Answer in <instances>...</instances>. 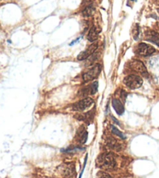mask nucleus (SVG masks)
<instances>
[{
    "instance_id": "1",
    "label": "nucleus",
    "mask_w": 159,
    "mask_h": 178,
    "mask_svg": "<svg viewBox=\"0 0 159 178\" xmlns=\"http://www.w3.org/2000/svg\"><path fill=\"white\" fill-rule=\"evenodd\" d=\"M98 166L105 170H110L114 169L116 165V159L111 152L103 153L97 159Z\"/></svg>"
},
{
    "instance_id": "2",
    "label": "nucleus",
    "mask_w": 159,
    "mask_h": 178,
    "mask_svg": "<svg viewBox=\"0 0 159 178\" xmlns=\"http://www.w3.org/2000/svg\"><path fill=\"white\" fill-rule=\"evenodd\" d=\"M124 84L130 89H137L143 85V79L140 76L136 74H130L126 76L123 80Z\"/></svg>"
},
{
    "instance_id": "3",
    "label": "nucleus",
    "mask_w": 159,
    "mask_h": 178,
    "mask_svg": "<svg viewBox=\"0 0 159 178\" xmlns=\"http://www.w3.org/2000/svg\"><path fill=\"white\" fill-rule=\"evenodd\" d=\"M101 71H102V66L100 64L94 65L93 67H91V68L87 70L84 73V74H83V80L85 82L93 81V80L96 79L99 77Z\"/></svg>"
},
{
    "instance_id": "4",
    "label": "nucleus",
    "mask_w": 159,
    "mask_h": 178,
    "mask_svg": "<svg viewBox=\"0 0 159 178\" xmlns=\"http://www.w3.org/2000/svg\"><path fill=\"white\" fill-rule=\"evenodd\" d=\"M136 52L141 56H149L155 52V49L150 45L142 42L137 46Z\"/></svg>"
},
{
    "instance_id": "5",
    "label": "nucleus",
    "mask_w": 159,
    "mask_h": 178,
    "mask_svg": "<svg viewBox=\"0 0 159 178\" xmlns=\"http://www.w3.org/2000/svg\"><path fill=\"white\" fill-rule=\"evenodd\" d=\"M94 103V100L91 98H85V99H82V100L79 101L75 104H73V110L75 111H84V110H87L89 108L90 106Z\"/></svg>"
},
{
    "instance_id": "6",
    "label": "nucleus",
    "mask_w": 159,
    "mask_h": 178,
    "mask_svg": "<svg viewBox=\"0 0 159 178\" xmlns=\"http://www.w3.org/2000/svg\"><path fill=\"white\" fill-rule=\"evenodd\" d=\"M130 68L143 76H147V70L143 63L137 59H134L130 63Z\"/></svg>"
},
{
    "instance_id": "7",
    "label": "nucleus",
    "mask_w": 159,
    "mask_h": 178,
    "mask_svg": "<svg viewBox=\"0 0 159 178\" xmlns=\"http://www.w3.org/2000/svg\"><path fill=\"white\" fill-rule=\"evenodd\" d=\"M97 48H98V43L94 42V43H92L91 45L88 46V48L86 49V50L83 51V52H81V53L78 55V56H77V59L82 61V60H84V59H88L89 56H91V55L93 54L94 52L96 51Z\"/></svg>"
},
{
    "instance_id": "8",
    "label": "nucleus",
    "mask_w": 159,
    "mask_h": 178,
    "mask_svg": "<svg viewBox=\"0 0 159 178\" xmlns=\"http://www.w3.org/2000/svg\"><path fill=\"white\" fill-rule=\"evenodd\" d=\"M112 107L116 111V113L118 115L121 116L124 113V111H125L124 106L119 99H113L112 101Z\"/></svg>"
},
{
    "instance_id": "9",
    "label": "nucleus",
    "mask_w": 159,
    "mask_h": 178,
    "mask_svg": "<svg viewBox=\"0 0 159 178\" xmlns=\"http://www.w3.org/2000/svg\"><path fill=\"white\" fill-rule=\"evenodd\" d=\"M99 88V82L98 81H94L91 85L85 88L83 90V96H87V95H95L98 92Z\"/></svg>"
},
{
    "instance_id": "10",
    "label": "nucleus",
    "mask_w": 159,
    "mask_h": 178,
    "mask_svg": "<svg viewBox=\"0 0 159 178\" xmlns=\"http://www.w3.org/2000/svg\"><path fill=\"white\" fill-rule=\"evenodd\" d=\"M146 37L147 41L153 42L159 46V33L155 32L154 31H147L146 33Z\"/></svg>"
},
{
    "instance_id": "11",
    "label": "nucleus",
    "mask_w": 159,
    "mask_h": 178,
    "mask_svg": "<svg viewBox=\"0 0 159 178\" xmlns=\"http://www.w3.org/2000/svg\"><path fill=\"white\" fill-rule=\"evenodd\" d=\"M98 38H99V31L95 26H93L90 29L89 32H88V39L91 42H94L98 39Z\"/></svg>"
},
{
    "instance_id": "12",
    "label": "nucleus",
    "mask_w": 159,
    "mask_h": 178,
    "mask_svg": "<svg viewBox=\"0 0 159 178\" xmlns=\"http://www.w3.org/2000/svg\"><path fill=\"white\" fill-rule=\"evenodd\" d=\"M107 142L109 147L112 148H114L116 150H119L121 148V145L118 141H116V139L112 138H109Z\"/></svg>"
},
{
    "instance_id": "13",
    "label": "nucleus",
    "mask_w": 159,
    "mask_h": 178,
    "mask_svg": "<svg viewBox=\"0 0 159 178\" xmlns=\"http://www.w3.org/2000/svg\"><path fill=\"white\" fill-rule=\"evenodd\" d=\"M78 136V141L81 143V144H84L85 142L87 141L88 140V133L87 131L85 130H82L80 131V134H77Z\"/></svg>"
},
{
    "instance_id": "14",
    "label": "nucleus",
    "mask_w": 159,
    "mask_h": 178,
    "mask_svg": "<svg viewBox=\"0 0 159 178\" xmlns=\"http://www.w3.org/2000/svg\"><path fill=\"white\" fill-rule=\"evenodd\" d=\"M94 12H95V7H94V5H89L88 6H87L84 10H83L82 13L84 16H85V17H88V16H92Z\"/></svg>"
},
{
    "instance_id": "15",
    "label": "nucleus",
    "mask_w": 159,
    "mask_h": 178,
    "mask_svg": "<svg viewBox=\"0 0 159 178\" xmlns=\"http://www.w3.org/2000/svg\"><path fill=\"white\" fill-rule=\"evenodd\" d=\"M111 131H112V133L113 134L118 136V137H119L120 138H122V139H126L125 134H124L123 133H122L119 130L117 129V128H116V127L113 126V125H111Z\"/></svg>"
},
{
    "instance_id": "16",
    "label": "nucleus",
    "mask_w": 159,
    "mask_h": 178,
    "mask_svg": "<svg viewBox=\"0 0 159 178\" xmlns=\"http://www.w3.org/2000/svg\"><path fill=\"white\" fill-rule=\"evenodd\" d=\"M97 178H112L111 176L108 173H105V172H100L97 175Z\"/></svg>"
},
{
    "instance_id": "17",
    "label": "nucleus",
    "mask_w": 159,
    "mask_h": 178,
    "mask_svg": "<svg viewBox=\"0 0 159 178\" xmlns=\"http://www.w3.org/2000/svg\"><path fill=\"white\" fill-rule=\"evenodd\" d=\"M126 96H127V93L125 92V91H122L121 92V97L122 99H123L124 101H125L126 98Z\"/></svg>"
},
{
    "instance_id": "18",
    "label": "nucleus",
    "mask_w": 159,
    "mask_h": 178,
    "mask_svg": "<svg viewBox=\"0 0 159 178\" xmlns=\"http://www.w3.org/2000/svg\"><path fill=\"white\" fill-rule=\"evenodd\" d=\"M157 13H159V8H158V9H157Z\"/></svg>"
},
{
    "instance_id": "19",
    "label": "nucleus",
    "mask_w": 159,
    "mask_h": 178,
    "mask_svg": "<svg viewBox=\"0 0 159 178\" xmlns=\"http://www.w3.org/2000/svg\"><path fill=\"white\" fill-rule=\"evenodd\" d=\"M131 1H137V0H131Z\"/></svg>"
}]
</instances>
